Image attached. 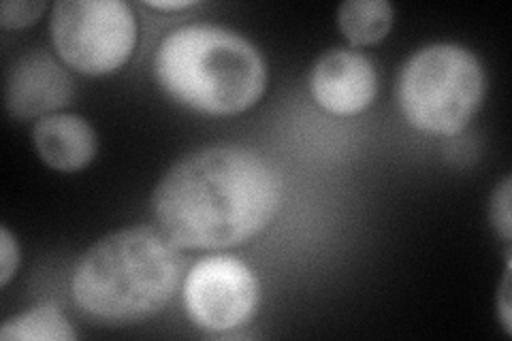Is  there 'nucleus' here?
Wrapping results in <instances>:
<instances>
[{"instance_id":"7","label":"nucleus","mask_w":512,"mask_h":341,"mask_svg":"<svg viewBox=\"0 0 512 341\" xmlns=\"http://www.w3.org/2000/svg\"><path fill=\"white\" fill-rule=\"evenodd\" d=\"M75 96V81L64 62L43 50H32L11 64L5 84V105L13 118L52 116Z\"/></svg>"},{"instance_id":"2","label":"nucleus","mask_w":512,"mask_h":341,"mask_svg":"<svg viewBox=\"0 0 512 341\" xmlns=\"http://www.w3.org/2000/svg\"><path fill=\"white\" fill-rule=\"evenodd\" d=\"M184 278L180 248L154 226H128L79 258L71 295L86 316L124 324L158 314Z\"/></svg>"},{"instance_id":"3","label":"nucleus","mask_w":512,"mask_h":341,"mask_svg":"<svg viewBox=\"0 0 512 341\" xmlns=\"http://www.w3.org/2000/svg\"><path fill=\"white\" fill-rule=\"evenodd\" d=\"M158 84L180 105L207 116H237L261 101L267 64L250 39L218 24H186L160 41Z\"/></svg>"},{"instance_id":"15","label":"nucleus","mask_w":512,"mask_h":341,"mask_svg":"<svg viewBox=\"0 0 512 341\" xmlns=\"http://www.w3.org/2000/svg\"><path fill=\"white\" fill-rule=\"evenodd\" d=\"M498 307H500V318L506 333L510 335V267H506V275H504V282L500 288V297H498Z\"/></svg>"},{"instance_id":"10","label":"nucleus","mask_w":512,"mask_h":341,"mask_svg":"<svg viewBox=\"0 0 512 341\" xmlns=\"http://www.w3.org/2000/svg\"><path fill=\"white\" fill-rule=\"evenodd\" d=\"M395 11L387 0H346L338 9L342 35L355 45H376L393 28Z\"/></svg>"},{"instance_id":"4","label":"nucleus","mask_w":512,"mask_h":341,"mask_svg":"<svg viewBox=\"0 0 512 341\" xmlns=\"http://www.w3.org/2000/svg\"><path fill=\"white\" fill-rule=\"evenodd\" d=\"M487 77L480 60L457 43L421 47L397 77V103L416 131L457 135L485 99Z\"/></svg>"},{"instance_id":"8","label":"nucleus","mask_w":512,"mask_h":341,"mask_svg":"<svg viewBox=\"0 0 512 341\" xmlns=\"http://www.w3.org/2000/svg\"><path fill=\"white\" fill-rule=\"evenodd\" d=\"M310 92L314 101L333 116H357L374 103L378 94L374 62L359 50L335 47L314 62Z\"/></svg>"},{"instance_id":"5","label":"nucleus","mask_w":512,"mask_h":341,"mask_svg":"<svg viewBox=\"0 0 512 341\" xmlns=\"http://www.w3.org/2000/svg\"><path fill=\"white\" fill-rule=\"evenodd\" d=\"M137 30L135 13L124 0H60L50 20L58 58L86 75L122 69L135 52Z\"/></svg>"},{"instance_id":"1","label":"nucleus","mask_w":512,"mask_h":341,"mask_svg":"<svg viewBox=\"0 0 512 341\" xmlns=\"http://www.w3.org/2000/svg\"><path fill=\"white\" fill-rule=\"evenodd\" d=\"M282 197V175L261 152L222 143L175 162L154 188L152 209L180 250H220L259 235Z\"/></svg>"},{"instance_id":"12","label":"nucleus","mask_w":512,"mask_h":341,"mask_svg":"<svg viewBox=\"0 0 512 341\" xmlns=\"http://www.w3.org/2000/svg\"><path fill=\"white\" fill-rule=\"evenodd\" d=\"M45 9L47 3L43 0H5L0 5V24L9 30H20L35 24Z\"/></svg>"},{"instance_id":"11","label":"nucleus","mask_w":512,"mask_h":341,"mask_svg":"<svg viewBox=\"0 0 512 341\" xmlns=\"http://www.w3.org/2000/svg\"><path fill=\"white\" fill-rule=\"evenodd\" d=\"M0 339L20 341H75L77 333L56 305H37L3 322Z\"/></svg>"},{"instance_id":"16","label":"nucleus","mask_w":512,"mask_h":341,"mask_svg":"<svg viewBox=\"0 0 512 341\" xmlns=\"http://www.w3.org/2000/svg\"><path fill=\"white\" fill-rule=\"evenodd\" d=\"M195 0H171V3H165V0H148L146 7L158 9V11H182L195 7Z\"/></svg>"},{"instance_id":"6","label":"nucleus","mask_w":512,"mask_h":341,"mask_svg":"<svg viewBox=\"0 0 512 341\" xmlns=\"http://www.w3.org/2000/svg\"><path fill=\"white\" fill-rule=\"evenodd\" d=\"M182 299L192 324L212 333H227L254 316L261 286L254 271L239 258L210 256L188 271Z\"/></svg>"},{"instance_id":"9","label":"nucleus","mask_w":512,"mask_h":341,"mask_svg":"<svg viewBox=\"0 0 512 341\" xmlns=\"http://www.w3.org/2000/svg\"><path fill=\"white\" fill-rule=\"evenodd\" d=\"M32 143L45 165L60 173L88 167L99 148L92 124L75 113H52L41 118L32 131Z\"/></svg>"},{"instance_id":"14","label":"nucleus","mask_w":512,"mask_h":341,"mask_svg":"<svg viewBox=\"0 0 512 341\" xmlns=\"http://www.w3.org/2000/svg\"><path fill=\"white\" fill-rule=\"evenodd\" d=\"M20 267V246L7 226L0 229V286H7Z\"/></svg>"},{"instance_id":"13","label":"nucleus","mask_w":512,"mask_h":341,"mask_svg":"<svg viewBox=\"0 0 512 341\" xmlns=\"http://www.w3.org/2000/svg\"><path fill=\"white\" fill-rule=\"evenodd\" d=\"M510 177L495 188L493 197H491V209H489V216H491V224L495 233H498L504 241H510L512 235V216H510Z\"/></svg>"}]
</instances>
